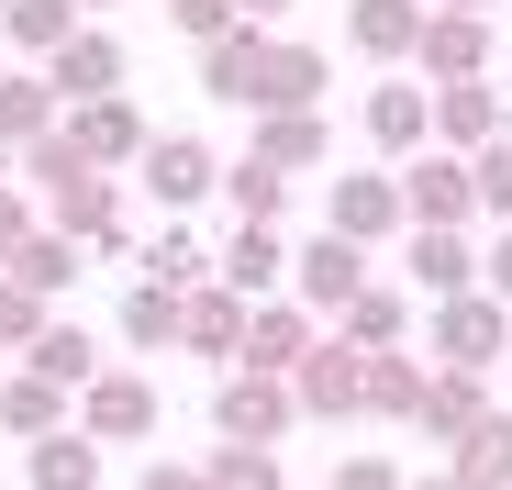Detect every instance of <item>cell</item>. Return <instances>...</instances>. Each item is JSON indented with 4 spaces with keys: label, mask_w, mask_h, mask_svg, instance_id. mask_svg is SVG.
<instances>
[{
    "label": "cell",
    "mask_w": 512,
    "mask_h": 490,
    "mask_svg": "<svg viewBox=\"0 0 512 490\" xmlns=\"http://www.w3.org/2000/svg\"><path fill=\"white\" fill-rule=\"evenodd\" d=\"M12 179L23 190H45V223L67 234V245H123V201H112V168H90L67 134H45V145H23L12 156Z\"/></svg>",
    "instance_id": "1"
},
{
    "label": "cell",
    "mask_w": 512,
    "mask_h": 490,
    "mask_svg": "<svg viewBox=\"0 0 512 490\" xmlns=\"http://www.w3.org/2000/svg\"><path fill=\"white\" fill-rule=\"evenodd\" d=\"M290 424H301L290 379H268V368H223V379H212V435H223V446H279Z\"/></svg>",
    "instance_id": "2"
},
{
    "label": "cell",
    "mask_w": 512,
    "mask_h": 490,
    "mask_svg": "<svg viewBox=\"0 0 512 490\" xmlns=\"http://www.w3.org/2000/svg\"><path fill=\"white\" fill-rule=\"evenodd\" d=\"M512 301H490V290H468V301H435V368H468V379H490L501 357H512V323H501Z\"/></svg>",
    "instance_id": "3"
},
{
    "label": "cell",
    "mask_w": 512,
    "mask_h": 490,
    "mask_svg": "<svg viewBox=\"0 0 512 490\" xmlns=\"http://www.w3.org/2000/svg\"><path fill=\"white\" fill-rule=\"evenodd\" d=\"M268 67H279V34L268 23H234L223 45H201V90L234 101V112H268Z\"/></svg>",
    "instance_id": "4"
},
{
    "label": "cell",
    "mask_w": 512,
    "mask_h": 490,
    "mask_svg": "<svg viewBox=\"0 0 512 490\" xmlns=\"http://www.w3.org/2000/svg\"><path fill=\"white\" fill-rule=\"evenodd\" d=\"M290 401H301L312 424H346V413H368V357H357L346 335H323V346L290 368Z\"/></svg>",
    "instance_id": "5"
},
{
    "label": "cell",
    "mask_w": 512,
    "mask_h": 490,
    "mask_svg": "<svg viewBox=\"0 0 512 490\" xmlns=\"http://www.w3.org/2000/svg\"><path fill=\"white\" fill-rule=\"evenodd\" d=\"M357 290H368V245H346V234H312L301 257H290V301H301L312 323H334Z\"/></svg>",
    "instance_id": "6"
},
{
    "label": "cell",
    "mask_w": 512,
    "mask_h": 490,
    "mask_svg": "<svg viewBox=\"0 0 512 490\" xmlns=\"http://www.w3.org/2000/svg\"><path fill=\"white\" fill-rule=\"evenodd\" d=\"M78 435H90V446H145V435H156V390H145V368H101L90 390H78Z\"/></svg>",
    "instance_id": "7"
},
{
    "label": "cell",
    "mask_w": 512,
    "mask_h": 490,
    "mask_svg": "<svg viewBox=\"0 0 512 490\" xmlns=\"http://www.w3.org/2000/svg\"><path fill=\"white\" fill-rule=\"evenodd\" d=\"M34 78L56 90V112H78V101H112V90H123V45H112L101 23H78V34H67V45L34 67Z\"/></svg>",
    "instance_id": "8"
},
{
    "label": "cell",
    "mask_w": 512,
    "mask_h": 490,
    "mask_svg": "<svg viewBox=\"0 0 512 490\" xmlns=\"http://www.w3.org/2000/svg\"><path fill=\"white\" fill-rule=\"evenodd\" d=\"M401 212H412L423 234H457V223L479 212V179H468V156L423 145V156H412V179H401Z\"/></svg>",
    "instance_id": "9"
},
{
    "label": "cell",
    "mask_w": 512,
    "mask_h": 490,
    "mask_svg": "<svg viewBox=\"0 0 512 490\" xmlns=\"http://www.w3.org/2000/svg\"><path fill=\"white\" fill-rule=\"evenodd\" d=\"M56 134H67L78 156H90V168H145V145H156V134H145V112H134L123 90H112V101H78V112H56Z\"/></svg>",
    "instance_id": "10"
},
{
    "label": "cell",
    "mask_w": 512,
    "mask_h": 490,
    "mask_svg": "<svg viewBox=\"0 0 512 490\" xmlns=\"http://www.w3.org/2000/svg\"><path fill=\"white\" fill-rule=\"evenodd\" d=\"M401 223H412V212H401V179H390V168L323 190V234H346V245H379V234H401Z\"/></svg>",
    "instance_id": "11"
},
{
    "label": "cell",
    "mask_w": 512,
    "mask_h": 490,
    "mask_svg": "<svg viewBox=\"0 0 512 490\" xmlns=\"http://www.w3.org/2000/svg\"><path fill=\"white\" fill-rule=\"evenodd\" d=\"M145 190H156L167 212H190V201L223 190V156H212L201 134H156V145H145Z\"/></svg>",
    "instance_id": "12"
},
{
    "label": "cell",
    "mask_w": 512,
    "mask_h": 490,
    "mask_svg": "<svg viewBox=\"0 0 512 490\" xmlns=\"http://www.w3.org/2000/svg\"><path fill=\"white\" fill-rule=\"evenodd\" d=\"M312 346H323V323H312L301 301H256V312H245V357H234V368H268V379H290Z\"/></svg>",
    "instance_id": "13"
},
{
    "label": "cell",
    "mask_w": 512,
    "mask_h": 490,
    "mask_svg": "<svg viewBox=\"0 0 512 490\" xmlns=\"http://www.w3.org/2000/svg\"><path fill=\"white\" fill-rule=\"evenodd\" d=\"M423 23H435V0H346V45L379 56V67H412Z\"/></svg>",
    "instance_id": "14"
},
{
    "label": "cell",
    "mask_w": 512,
    "mask_h": 490,
    "mask_svg": "<svg viewBox=\"0 0 512 490\" xmlns=\"http://www.w3.org/2000/svg\"><path fill=\"white\" fill-rule=\"evenodd\" d=\"M412 78H423V90H446V78H490V23L435 12V23H423V45H412Z\"/></svg>",
    "instance_id": "15"
},
{
    "label": "cell",
    "mask_w": 512,
    "mask_h": 490,
    "mask_svg": "<svg viewBox=\"0 0 512 490\" xmlns=\"http://www.w3.org/2000/svg\"><path fill=\"white\" fill-rule=\"evenodd\" d=\"M368 145L379 156H423V145H435V90H423L412 67L390 78V90H368Z\"/></svg>",
    "instance_id": "16"
},
{
    "label": "cell",
    "mask_w": 512,
    "mask_h": 490,
    "mask_svg": "<svg viewBox=\"0 0 512 490\" xmlns=\"http://www.w3.org/2000/svg\"><path fill=\"white\" fill-rule=\"evenodd\" d=\"M501 90H490V78H446V90H435V145L446 156H479V145H501Z\"/></svg>",
    "instance_id": "17"
},
{
    "label": "cell",
    "mask_w": 512,
    "mask_h": 490,
    "mask_svg": "<svg viewBox=\"0 0 512 490\" xmlns=\"http://www.w3.org/2000/svg\"><path fill=\"white\" fill-rule=\"evenodd\" d=\"M245 312H256L245 290L201 279V290H190V323H179V357H223V368H234V357H245Z\"/></svg>",
    "instance_id": "18"
},
{
    "label": "cell",
    "mask_w": 512,
    "mask_h": 490,
    "mask_svg": "<svg viewBox=\"0 0 512 490\" xmlns=\"http://www.w3.org/2000/svg\"><path fill=\"white\" fill-rule=\"evenodd\" d=\"M323 335H346V346H357V357H390V346H412V301H401V290H379V279H368V290H357V301H346V312H334V323H323Z\"/></svg>",
    "instance_id": "19"
},
{
    "label": "cell",
    "mask_w": 512,
    "mask_h": 490,
    "mask_svg": "<svg viewBox=\"0 0 512 490\" xmlns=\"http://www.w3.org/2000/svg\"><path fill=\"white\" fill-rule=\"evenodd\" d=\"M223 290H245V301H268L279 279H290V245H279V223H234V245H223V268H212Z\"/></svg>",
    "instance_id": "20"
},
{
    "label": "cell",
    "mask_w": 512,
    "mask_h": 490,
    "mask_svg": "<svg viewBox=\"0 0 512 490\" xmlns=\"http://www.w3.org/2000/svg\"><path fill=\"white\" fill-rule=\"evenodd\" d=\"M256 168H279V179H312L323 168V112H256Z\"/></svg>",
    "instance_id": "21"
},
{
    "label": "cell",
    "mask_w": 512,
    "mask_h": 490,
    "mask_svg": "<svg viewBox=\"0 0 512 490\" xmlns=\"http://www.w3.org/2000/svg\"><path fill=\"white\" fill-rule=\"evenodd\" d=\"M479 413H490V379H468V368H435V379H423V413H412V435L457 446V435H468Z\"/></svg>",
    "instance_id": "22"
},
{
    "label": "cell",
    "mask_w": 512,
    "mask_h": 490,
    "mask_svg": "<svg viewBox=\"0 0 512 490\" xmlns=\"http://www.w3.org/2000/svg\"><path fill=\"white\" fill-rule=\"evenodd\" d=\"M446 479H457V490H512V413H479V424L446 446Z\"/></svg>",
    "instance_id": "23"
},
{
    "label": "cell",
    "mask_w": 512,
    "mask_h": 490,
    "mask_svg": "<svg viewBox=\"0 0 512 490\" xmlns=\"http://www.w3.org/2000/svg\"><path fill=\"white\" fill-rule=\"evenodd\" d=\"M412 290H423V301H468V290H479L468 234H423V223H412Z\"/></svg>",
    "instance_id": "24"
},
{
    "label": "cell",
    "mask_w": 512,
    "mask_h": 490,
    "mask_svg": "<svg viewBox=\"0 0 512 490\" xmlns=\"http://www.w3.org/2000/svg\"><path fill=\"white\" fill-rule=\"evenodd\" d=\"M179 323H190V290H167V279H134V290H123V346L167 357V346H179Z\"/></svg>",
    "instance_id": "25"
},
{
    "label": "cell",
    "mask_w": 512,
    "mask_h": 490,
    "mask_svg": "<svg viewBox=\"0 0 512 490\" xmlns=\"http://www.w3.org/2000/svg\"><path fill=\"white\" fill-rule=\"evenodd\" d=\"M67 401H78V390H56V379L12 368V390H0V424H12L23 446H45V435H67Z\"/></svg>",
    "instance_id": "26"
},
{
    "label": "cell",
    "mask_w": 512,
    "mask_h": 490,
    "mask_svg": "<svg viewBox=\"0 0 512 490\" xmlns=\"http://www.w3.org/2000/svg\"><path fill=\"white\" fill-rule=\"evenodd\" d=\"M78 23H90L78 0H12V12H0V45H23V56L45 67V56H56V45H67Z\"/></svg>",
    "instance_id": "27"
},
{
    "label": "cell",
    "mask_w": 512,
    "mask_h": 490,
    "mask_svg": "<svg viewBox=\"0 0 512 490\" xmlns=\"http://www.w3.org/2000/svg\"><path fill=\"white\" fill-rule=\"evenodd\" d=\"M23 368H34V379H56V390H90V379H101V346L78 335V323H45V335L23 346Z\"/></svg>",
    "instance_id": "28"
},
{
    "label": "cell",
    "mask_w": 512,
    "mask_h": 490,
    "mask_svg": "<svg viewBox=\"0 0 512 490\" xmlns=\"http://www.w3.org/2000/svg\"><path fill=\"white\" fill-rule=\"evenodd\" d=\"M0 279H23V290H34V301H56V290H67V279H78V245H67V234H56V223H34V234H23V245H12V268H0Z\"/></svg>",
    "instance_id": "29"
},
{
    "label": "cell",
    "mask_w": 512,
    "mask_h": 490,
    "mask_svg": "<svg viewBox=\"0 0 512 490\" xmlns=\"http://www.w3.org/2000/svg\"><path fill=\"white\" fill-rule=\"evenodd\" d=\"M23 479L34 490H101V446L90 435H45V446H23Z\"/></svg>",
    "instance_id": "30"
},
{
    "label": "cell",
    "mask_w": 512,
    "mask_h": 490,
    "mask_svg": "<svg viewBox=\"0 0 512 490\" xmlns=\"http://www.w3.org/2000/svg\"><path fill=\"white\" fill-rule=\"evenodd\" d=\"M423 379H435V368L401 357V346H390V357H368V413H379V424H412V413H423Z\"/></svg>",
    "instance_id": "31"
},
{
    "label": "cell",
    "mask_w": 512,
    "mask_h": 490,
    "mask_svg": "<svg viewBox=\"0 0 512 490\" xmlns=\"http://www.w3.org/2000/svg\"><path fill=\"white\" fill-rule=\"evenodd\" d=\"M56 134V90H45V78H0V145H45Z\"/></svg>",
    "instance_id": "32"
},
{
    "label": "cell",
    "mask_w": 512,
    "mask_h": 490,
    "mask_svg": "<svg viewBox=\"0 0 512 490\" xmlns=\"http://www.w3.org/2000/svg\"><path fill=\"white\" fill-rule=\"evenodd\" d=\"M201 490H290V479H279V446H212Z\"/></svg>",
    "instance_id": "33"
},
{
    "label": "cell",
    "mask_w": 512,
    "mask_h": 490,
    "mask_svg": "<svg viewBox=\"0 0 512 490\" xmlns=\"http://www.w3.org/2000/svg\"><path fill=\"white\" fill-rule=\"evenodd\" d=\"M223 190H234V223H279V201H290V179H279V168H256V156H234Z\"/></svg>",
    "instance_id": "34"
},
{
    "label": "cell",
    "mask_w": 512,
    "mask_h": 490,
    "mask_svg": "<svg viewBox=\"0 0 512 490\" xmlns=\"http://www.w3.org/2000/svg\"><path fill=\"white\" fill-rule=\"evenodd\" d=\"M167 23H179L190 45H223V34L245 23V0H167Z\"/></svg>",
    "instance_id": "35"
},
{
    "label": "cell",
    "mask_w": 512,
    "mask_h": 490,
    "mask_svg": "<svg viewBox=\"0 0 512 490\" xmlns=\"http://www.w3.org/2000/svg\"><path fill=\"white\" fill-rule=\"evenodd\" d=\"M468 179H479V212H501V223H512V134L468 156Z\"/></svg>",
    "instance_id": "36"
},
{
    "label": "cell",
    "mask_w": 512,
    "mask_h": 490,
    "mask_svg": "<svg viewBox=\"0 0 512 490\" xmlns=\"http://www.w3.org/2000/svg\"><path fill=\"white\" fill-rule=\"evenodd\" d=\"M34 335H45V301H34L23 279H0V346H12V357H23Z\"/></svg>",
    "instance_id": "37"
},
{
    "label": "cell",
    "mask_w": 512,
    "mask_h": 490,
    "mask_svg": "<svg viewBox=\"0 0 512 490\" xmlns=\"http://www.w3.org/2000/svg\"><path fill=\"white\" fill-rule=\"evenodd\" d=\"M34 223H45V212H34V190H23V179H0V268H12V245H23Z\"/></svg>",
    "instance_id": "38"
},
{
    "label": "cell",
    "mask_w": 512,
    "mask_h": 490,
    "mask_svg": "<svg viewBox=\"0 0 512 490\" xmlns=\"http://www.w3.org/2000/svg\"><path fill=\"white\" fill-rule=\"evenodd\" d=\"M334 490H401V468H390V457H346V468H334Z\"/></svg>",
    "instance_id": "39"
},
{
    "label": "cell",
    "mask_w": 512,
    "mask_h": 490,
    "mask_svg": "<svg viewBox=\"0 0 512 490\" xmlns=\"http://www.w3.org/2000/svg\"><path fill=\"white\" fill-rule=\"evenodd\" d=\"M479 290H490V301H512V223H501V245L479 257Z\"/></svg>",
    "instance_id": "40"
},
{
    "label": "cell",
    "mask_w": 512,
    "mask_h": 490,
    "mask_svg": "<svg viewBox=\"0 0 512 490\" xmlns=\"http://www.w3.org/2000/svg\"><path fill=\"white\" fill-rule=\"evenodd\" d=\"M134 490H201V468H145Z\"/></svg>",
    "instance_id": "41"
},
{
    "label": "cell",
    "mask_w": 512,
    "mask_h": 490,
    "mask_svg": "<svg viewBox=\"0 0 512 490\" xmlns=\"http://www.w3.org/2000/svg\"><path fill=\"white\" fill-rule=\"evenodd\" d=\"M279 12H290V0H245V23H279Z\"/></svg>",
    "instance_id": "42"
},
{
    "label": "cell",
    "mask_w": 512,
    "mask_h": 490,
    "mask_svg": "<svg viewBox=\"0 0 512 490\" xmlns=\"http://www.w3.org/2000/svg\"><path fill=\"white\" fill-rule=\"evenodd\" d=\"M435 12H468V23H490V0H435Z\"/></svg>",
    "instance_id": "43"
},
{
    "label": "cell",
    "mask_w": 512,
    "mask_h": 490,
    "mask_svg": "<svg viewBox=\"0 0 512 490\" xmlns=\"http://www.w3.org/2000/svg\"><path fill=\"white\" fill-rule=\"evenodd\" d=\"M401 490H457V479H446V468H435V479H401Z\"/></svg>",
    "instance_id": "44"
},
{
    "label": "cell",
    "mask_w": 512,
    "mask_h": 490,
    "mask_svg": "<svg viewBox=\"0 0 512 490\" xmlns=\"http://www.w3.org/2000/svg\"><path fill=\"white\" fill-rule=\"evenodd\" d=\"M0 179H12V145H0Z\"/></svg>",
    "instance_id": "45"
},
{
    "label": "cell",
    "mask_w": 512,
    "mask_h": 490,
    "mask_svg": "<svg viewBox=\"0 0 512 490\" xmlns=\"http://www.w3.org/2000/svg\"><path fill=\"white\" fill-rule=\"evenodd\" d=\"M78 12H101V0H78Z\"/></svg>",
    "instance_id": "46"
},
{
    "label": "cell",
    "mask_w": 512,
    "mask_h": 490,
    "mask_svg": "<svg viewBox=\"0 0 512 490\" xmlns=\"http://www.w3.org/2000/svg\"><path fill=\"white\" fill-rule=\"evenodd\" d=\"M0 390H12V368H0Z\"/></svg>",
    "instance_id": "47"
},
{
    "label": "cell",
    "mask_w": 512,
    "mask_h": 490,
    "mask_svg": "<svg viewBox=\"0 0 512 490\" xmlns=\"http://www.w3.org/2000/svg\"><path fill=\"white\" fill-rule=\"evenodd\" d=\"M501 134H512V112H501Z\"/></svg>",
    "instance_id": "48"
},
{
    "label": "cell",
    "mask_w": 512,
    "mask_h": 490,
    "mask_svg": "<svg viewBox=\"0 0 512 490\" xmlns=\"http://www.w3.org/2000/svg\"><path fill=\"white\" fill-rule=\"evenodd\" d=\"M0 12H12V0H0Z\"/></svg>",
    "instance_id": "49"
}]
</instances>
